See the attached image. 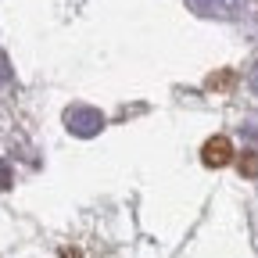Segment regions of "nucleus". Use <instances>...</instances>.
<instances>
[{"instance_id": "2", "label": "nucleus", "mask_w": 258, "mask_h": 258, "mask_svg": "<svg viewBox=\"0 0 258 258\" xmlns=\"http://www.w3.org/2000/svg\"><path fill=\"white\" fill-rule=\"evenodd\" d=\"M64 125H69L72 137H97V133H101V125H104V115L97 111V108L79 104V108L64 111Z\"/></svg>"}, {"instance_id": "1", "label": "nucleus", "mask_w": 258, "mask_h": 258, "mask_svg": "<svg viewBox=\"0 0 258 258\" xmlns=\"http://www.w3.org/2000/svg\"><path fill=\"white\" fill-rule=\"evenodd\" d=\"M186 8L201 18H215V22H230V18H240L247 0H186Z\"/></svg>"}, {"instance_id": "3", "label": "nucleus", "mask_w": 258, "mask_h": 258, "mask_svg": "<svg viewBox=\"0 0 258 258\" xmlns=\"http://www.w3.org/2000/svg\"><path fill=\"white\" fill-rule=\"evenodd\" d=\"M247 86H251V93L258 97V61L251 64V72H247Z\"/></svg>"}]
</instances>
